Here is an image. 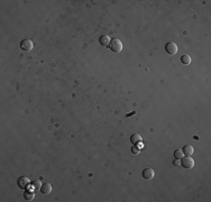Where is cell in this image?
I'll list each match as a JSON object with an SVG mask.
<instances>
[{"mask_svg":"<svg viewBox=\"0 0 211 202\" xmlns=\"http://www.w3.org/2000/svg\"><path fill=\"white\" fill-rule=\"evenodd\" d=\"M122 47H124V44L119 38H114L110 42V49L115 53H120L122 51Z\"/></svg>","mask_w":211,"mask_h":202,"instance_id":"cell-1","label":"cell"},{"mask_svg":"<svg viewBox=\"0 0 211 202\" xmlns=\"http://www.w3.org/2000/svg\"><path fill=\"white\" fill-rule=\"evenodd\" d=\"M165 51H166V53H168L170 55H175V54H177L179 47H177L176 43H174V42H168V43L165 45Z\"/></svg>","mask_w":211,"mask_h":202,"instance_id":"cell-2","label":"cell"},{"mask_svg":"<svg viewBox=\"0 0 211 202\" xmlns=\"http://www.w3.org/2000/svg\"><path fill=\"white\" fill-rule=\"evenodd\" d=\"M182 162H181V165L184 167V168H192L194 166V159L191 157V156H185V157H182L181 158Z\"/></svg>","mask_w":211,"mask_h":202,"instance_id":"cell-3","label":"cell"},{"mask_svg":"<svg viewBox=\"0 0 211 202\" xmlns=\"http://www.w3.org/2000/svg\"><path fill=\"white\" fill-rule=\"evenodd\" d=\"M17 184L22 190H26L29 185H30V181L27 176H20L17 180Z\"/></svg>","mask_w":211,"mask_h":202,"instance_id":"cell-4","label":"cell"},{"mask_svg":"<svg viewBox=\"0 0 211 202\" xmlns=\"http://www.w3.org/2000/svg\"><path fill=\"white\" fill-rule=\"evenodd\" d=\"M33 47H34V43L30 39H24V41H22V43H20V48L23 51L28 52V51H30Z\"/></svg>","mask_w":211,"mask_h":202,"instance_id":"cell-5","label":"cell"},{"mask_svg":"<svg viewBox=\"0 0 211 202\" xmlns=\"http://www.w3.org/2000/svg\"><path fill=\"white\" fill-rule=\"evenodd\" d=\"M141 175H143V178H145V180H152V178H154V175H155V172H154L153 168L147 167V168H144V170H143Z\"/></svg>","mask_w":211,"mask_h":202,"instance_id":"cell-6","label":"cell"},{"mask_svg":"<svg viewBox=\"0 0 211 202\" xmlns=\"http://www.w3.org/2000/svg\"><path fill=\"white\" fill-rule=\"evenodd\" d=\"M110 37L108 35H102L100 38H99V43H100V45L101 46H108V45H110Z\"/></svg>","mask_w":211,"mask_h":202,"instance_id":"cell-7","label":"cell"},{"mask_svg":"<svg viewBox=\"0 0 211 202\" xmlns=\"http://www.w3.org/2000/svg\"><path fill=\"white\" fill-rule=\"evenodd\" d=\"M24 198H25V200H27V201L34 200V198H35V191L33 192L32 190H26L25 191V193H24Z\"/></svg>","mask_w":211,"mask_h":202,"instance_id":"cell-8","label":"cell"},{"mask_svg":"<svg viewBox=\"0 0 211 202\" xmlns=\"http://www.w3.org/2000/svg\"><path fill=\"white\" fill-rule=\"evenodd\" d=\"M41 192L43 193V194H48V193H51V191H52V185L49 184V183H44L43 185H42V188H41Z\"/></svg>","mask_w":211,"mask_h":202,"instance_id":"cell-9","label":"cell"},{"mask_svg":"<svg viewBox=\"0 0 211 202\" xmlns=\"http://www.w3.org/2000/svg\"><path fill=\"white\" fill-rule=\"evenodd\" d=\"M182 152H183V154H184V155L190 156V155L193 154V152H194V148H193V146H191V145H187V146H184V147H183Z\"/></svg>","mask_w":211,"mask_h":202,"instance_id":"cell-10","label":"cell"},{"mask_svg":"<svg viewBox=\"0 0 211 202\" xmlns=\"http://www.w3.org/2000/svg\"><path fill=\"white\" fill-rule=\"evenodd\" d=\"M42 183H41V181L39 180H36L34 182H30V186H32V189L34 191H39L41 190V188H42Z\"/></svg>","mask_w":211,"mask_h":202,"instance_id":"cell-11","label":"cell"},{"mask_svg":"<svg viewBox=\"0 0 211 202\" xmlns=\"http://www.w3.org/2000/svg\"><path fill=\"white\" fill-rule=\"evenodd\" d=\"M191 56L190 55H188V54H184L182 57H181V62L184 64V65H190L191 64Z\"/></svg>","mask_w":211,"mask_h":202,"instance_id":"cell-12","label":"cell"},{"mask_svg":"<svg viewBox=\"0 0 211 202\" xmlns=\"http://www.w3.org/2000/svg\"><path fill=\"white\" fill-rule=\"evenodd\" d=\"M130 141H131V143H134V144L141 143V135H138V134H134V135L131 136Z\"/></svg>","mask_w":211,"mask_h":202,"instance_id":"cell-13","label":"cell"},{"mask_svg":"<svg viewBox=\"0 0 211 202\" xmlns=\"http://www.w3.org/2000/svg\"><path fill=\"white\" fill-rule=\"evenodd\" d=\"M183 152H182V149H176L175 152H174V157L177 158V159H181L182 157H183Z\"/></svg>","mask_w":211,"mask_h":202,"instance_id":"cell-14","label":"cell"},{"mask_svg":"<svg viewBox=\"0 0 211 202\" xmlns=\"http://www.w3.org/2000/svg\"><path fill=\"white\" fill-rule=\"evenodd\" d=\"M139 151H141V148H139L138 146H137V147H136V146H134V147L131 148V152H133V153H135V154H138V153H139Z\"/></svg>","mask_w":211,"mask_h":202,"instance_id":"cell-15","label":"cell"},{"mask_svg":"<svg viewBox=\"0 0 211 202\" xmlns=\"http://www.w3.org/2000/svg\"><path fill=\"white\" fill-rule=\"evenodd\" d=\"M174 165H176V166H177V165H181V162H180V159H177V158H175V159H174Z\"/></svg>","mask_w":211,"mask_h":202,"instance_id":"cell-16","label":"cell"}]
</instances>
